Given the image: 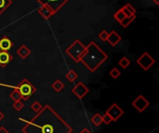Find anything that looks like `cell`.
<instances>
[{
  "instance_id": "11",
  "label": "cell",
  "mask_w": 159,
  "mask_h": 133,
  "mask_svg": "<svg viewBox=\"0 0 159 133\" xmlns=\"http://www.w3.org/2000/svg\"><path fill=\"white\" fill-rule=\"evenodd\" d=\"M13 60V56L7 52V51H3L0 50V66L1 67H6L8 63H10Z\"/></svg>"
},
{
  "instance_id": "15",
  "label": "cell",
  "mask_w": 159,
  "mask_h": 133,
  "mask_svg": "<svg viewBox=\"0 0 159 133\" xmlns=\"http://www.w3.org/2000/svg\"><path fill=\"white\" fill-rule=\"evenodd\" d=\"M17 54L22 59V60H25L30 54H31V49L27 47V46H25V45H21L18 49H17Z\"/></svg>"
},
{
  "instance_id": "27",
  "label": "cell",
  "mask_w": 159,
  "mask_h": 133,
  "mask_svg": "<svg viewBox=\"0 0 159 133\" xmlns=\"http://www.w3.org/2000/svg\"><path fill=\"white\" fill-rule=\"evenodd\" d=\"M108 34H109V33L106 31V30H102L100 33H99V37H100V39L102 40V41H103V42H105L106 40H107V37H108Z\"/></svg>"
},
{
  "instance_id": "2",
  "label": "cell",
  "mask_w": 159,
  "mask_h": 133,
  "mask_svg": "<svg viewBox=\"0 0 159 133\" xmlns=\"http://www.w3.org/2000/svg\"><path fill=\"white\" fill-rule=\"evenodd\" d=\"M108 55L100 48V46L95 42L91 41L80 57V62L91 73L96 72L102 64L107 61Z\"/></svg>"
},
{
  "instance_id": "16",
  "label": "cell",
  "mask_w": 159,
  "mask_h": 133,
  "mask_svg": "<svg viewBox=\"0 0 159 133\" xmlns=\"http://www.w3.org/2000/svg\"><path fill=\"white\" fill-rule=\"evenodd\" d=\"M64 84L61 82V80H60V79H56L52 84H51V88H52V89L55 91V92H57V93H59V92H61L63 89H64Z\"/></svg>"
},
{
  "instance_id": "31",
  "label": "cell",
  "mask_w": 159,
  "mask_h": 133,
  "mask_svg": "<svg viewBox=\"0 0 159 133\" xmlns=\"http://www.w3.org/2000/svg\"><path fill=\"white\" fill-rule=\"evenodd\" d=\"M4 118H5V115H4V113L0 110V122H1Z\"/></svg>"
},
{
  "instance_id": "32",
  "label": "cell",
  "mask_w": 159,
  "mask_h": 133,
  "mask_svg": "<svg viewBox=\"0 0 159 133\" xmlns=\"http://www.w3.org/2000/svg\"><path fill=\"white\" fill-rule=\"evenodd\" d=\"M152 1H153V2H154L156 5H157V6H158L159 5V0H152Z\"/></svg>"
},
{
  "instance_id": "7",
  "label": "cell",
  "mask_w": 159,
  "mask_h": 133,
  "mask_svg": "<svg viewBox=\"0 0 159 133\" xmlns=\"http://www.w3.org/2000/svg\"><path fill=\"white\" fill-rule=\"evenodd\" d=\"M132 106L139 112L143 113L144 112L145 109H147L150 105V103L147 101V99L143 95H139L133 102H132Z\"/></svg>"
},
{
  "instance_id": "25",
  "label": "cell",
  "mask_w": 159,
  "mask_h": 133,
  "mask_svg": "<svg viewBox=\"0 0 159 133\" xmlns=\"http://www.w3.org/2000/svg\"><path fill=\"white\" fill-rule=\"evenodd\" d=\"M42 108H43L42 104H41L39 102H37V101L34 102V103L31 104V109H32L34 112H35V113H38Z\"/></svg>"
},
{
  "instance_id": "13",
  "label": "cell",
  "mask_w": 159,
  "mask_h": 133,
  "mask_svg": "<svg viewBox=\"0 0 159 133\" xmlns=\"http://www.w3.org/2000/svg\"><path fill=\"white\" fill-rule=\"evenodd\" d=\"M12 47H13V42L7 36H3L0 39V50L8 51Z\"/></svg>"
},
{
  "instance_id": "4",
  "label": "cell",
  "mask_w": 159,
  "mask_h": 133,
  "mask_svg": "<svg viewBox=\"0 0 159 133\" xmlns=\"http://www.w3.org/2000/svg\"><path fill=\"white\" fill-rule=\"evenodd\" d=\"M85 49H86V46L79 39H75L65 49V52L75 62H80V57L82 56Z\"/></svg>"
},
{
  "instance_id": "20",
  "label": "cell",
  "mask_w": 159,
  "mask_h": 133,
  "mask_svg": "<svg viewBox=\"0 0 159 133\" xmlns=\"http://www.w3.org/2000/svg\"><path fill=\"white\" fill-rule=\"evenodd\" d=\"M118 64H119L123 69H127V68L130 65V61H129V59L128 57L124 56V57H122V58L119 60Z\"/></svg>"
},
{
  "instance_id": "12",
  "label": "cell",
  "mask_w": 159,
  "mask_h": 133,
  "mask_svg": "<svg viewBox=\"0 0 159 133\" xmlns=\"http://www.w3.org/2000/svg\"><path fill=\"white\" fill-rule=\"evenodd\" d=\"M122 37L117 34V32L116 31H112L111 33H109L108 37H107V42L112 46V47H116L120 41H121Z\"/></svg>"
},
{
  "instance_id": "8",
  "label": "cell",
  "mask_w": 159,
  "mask_h": 133,
  "mask_svg": "<svg viewBox=\"0 0 159 133\" xmlns=\"http://www.w3.org/2000/svg\"><path fill=\"white\" fill-rule=\"evenodd\" d=\"M105 113L110 116V117L112 118V121L114 122H116L125 114V112L118 106L117 103H113Z\"/></svg>"
},
{
  "instance_id": "24",
  "label": "cell",
  "mask_w": 159,
  "mask_h": 133,
  "mask_svg": "<svg viewBox=\"0 0 159 133\" xmlns=\"http://www.w3.org/2000/svg\"><path fill=\"white\" fill-rule=\"evenodd\" d=\"M109 75H110V76L112 77V78H114V79H117L119 76H120V75H121V73H120V71L117 69V68H113V69H111L110 70V72H109Z\"/></svg>"
},
{
  "instance_id": "9",
  "label": "cell",
  "mask_w": 159,
  "mask_h": 133,
  "mask_svg": "<svg viewBox=\"0 0 159 133\" xmlns=\"http://www.w3.org/2000/svg\"><path fill=\"white\" fill-rule=\"evenodd\" d=\"M70 0H43L42 4H46L48 5L55 13H57L67 2H69ZM41 4V5H42Z\"/></svg>"
},
{
  "instance_id": "21",
  "label": "cell",
  "mask_w": 159,
  "mask_h": 133,
  "mask_svg": "<svg viewBox=\"0 0 159 133\" xmlns=\"http://www.w3.org/2000/svg\"><path fill=\"white\" fill-rule=\"evenodd\" d=\"M65 77L68 81L70 82H74L77 77H78V75L74 71V70H70L66 75H65Z\"/></svg>"
},
{
  "instance_id": "19",
  "label": "cell",
  "mask_w": 159,
  "mask_h": 133,
  "mask_svg": "<svg viewBox=\"0 0 159 133\" xmlns=\"http://www.w3.org/2000/svg\"><path fill=\"white\" fill-rule=\"evenodd\" d=\"M91 122L94 126L96 127H100L102 123V116L100 114H95L92 118H91Z\"/></svg>"
},
{
  "instance_id": "29",
  "label": "cell",
  "mask_w": 159,
  "mask_h": 133,
  "mask_svg": "<svg viewBox=\"0 0 159 133\" xmlns=\"http://www.w3.org/2000/svg\"><path fill=\"white\" fill-rule=\"evenodd\" d=\"M0 133H9L5 127H0Z\"/></svg>"
},
{
  "instance_id": "18",
  "label": "cell",
  "mask_w": 159,
  "mask_h": 133,
  "mask_svg": "<svg viewBox=\"0 0 159 133\" xmlns=\"http://www.w3.org/2000/svg\"><path fill=\"white\" fill-rule=\"evenodd\" d=\"M135 19H136V15H133V16H130V17H125L124 20H122L119 23L123 28H127L131 22L134 21Z\"/></svg>"
},
{
  "instance_id": "14",
  "label": "cell",
  "mask_w": 159,
  "mask_h": 133,
  "mask_svg": "<svg viewBox=\"0 0 159 133\" xmlns=\"http://www.w3.org/2000/svg\"><path fill=\"white\" fill-rule=\"evenodd\" d=\"M120 9H121V11L124 13V15H125L126 17H130V16H133V15L136 14V9H135V7H134L131 4H129V3L124 5Z\"/></svg>"
},
{
  "instance_id": "3",
  "label": "cell",
  "mask_w": 159,
  "mask_h": 133,
  "mask_svg": "<svg viewBox=\"0 0 159 133\" xmlns=\"http://www.w3.org/2000/svg\"><path fill=\"white\" fill-rule=\"evenodd\" d=\"M0 86L9 87L11 89H17L21 96L22 101H28L29 98L36 92V88L26 78H23L18 84V86H8V85H4V84H0Z\"/></svg>"
},
{
  "instance_id": "5",
  "label": "cell",
  "mask_w": 159,
  "mask_h": 133,
  "mask_svg": "<svg viewBox=\"0 0 159 133\" xmlns=\"http://www.w3.org/2000/svg\"><path fill=\"white\" fill-rule=\"evenodd\" d=\"M137 64L144 71H148L155 63H156V60L148 53V52H144L143 53L138 59H137Z\"/></svg>"
},
{
  "instance_id": "30",
  "label": "cell",
  "mask_w": 159,
  "mask_h": 133,
  "mask_svg": "<svg viewBox=\"0 0 159 133\" xmlns=\"http://www.w3.org/2000/svg\"><path fill=\"white\" fill-rule=\"evenodd\" d=\"M79 133H91V131H90L89 129L85 128V129H83V130H82V131H81Z\"/></svg>"
},
{
  "instance_id": "10",
  "label": "cell",
  "mask_w": 159,
  "mask_h": 133,
  "mask_svg": "<svg viewBox=\"0 0 159 133\" xmlns=\"http://www.w3.org/2000/svg\"><path fill=\"white\" fill-rule=\"evenodd\" d=\"M37 12H38L39 15H40L43 19H45V20H48V19H50L53 15L56 14V13H55L48 5H46V4H42V5L40 6V7L37 9Z\"/></svg>"
},
{
  "instance_id": "28",
  "label": "cell",
  "mask_w": 159,
  "mask_h": 133,
  "mask_svg": "<svg viewBox=\"0 0 159 133\" xmlns=\"http://www.w3.org/2000/svg\"><path fill=\"white\" fill-rule=\"evenodd\" d=\"M102 123H104L105 125H109L112 121V118L110 117V116L108 114H104L103 116H102Z\"/></svg>"
},
{
  "instance_id": "17",
  "label": "cell",
  "mask_w": 159,
  "mask_h": 133,
  "mask_svg": "<svg viewBox=\"0 0 159 133\" xmlns=\"http://www.w3.org/2000/svg\"><path fill=\"white\" fill-rule=\"evenodd\" d=\"M12 5V0H0V16Z\"/></svg>"
},
{
  "instance_id": "1",
  "label": "cell",
  "mask_w": 159,
  "mask_h": 133,
  "mask_svg": "<svg viewBox=\"0 0 159 133\" xmlns=\"http://www.w3.org/2000/svg\"><path fill=\"white\" fill-rule=\"evenodd\" d=\"M25 122L22 133H72V127L48 104L36 113L30 120L19 118Z\"/></svg>"
},
{
  "instance_id": "6",
  "label": "cell",
  "mask_w": 159,
  "mask_h": 133,
  "mask_svg": "<svg viewBox=\"0 0 159 133\" xmlns=\"http://www.w3.org/2000/svg\"><path fill=\"white\" fill-rule=\"evenodd\" d=\"M71 91L77 99L82 100L89 92V89L83 82H78L75 87L72 88Z\"/></svg>"
},
{
  "instance_id": "26",
  "label": "cell",
  "mask_w": 159,
  "mask_h": 133,
  "mask_svg": "<svg viewBox=\"0 0 159 133\" xmlns=\"http://www.w3.org/2000/svg\"><path fill=\"white\" fill-rule=\"evenodd\" d=\"M23 106H24V104H23V103L21 102V100L17 101V102H14V103H13V108H14L17 112H20V111L23 108Z\"/></svg>"
},
{
  "instance_id": "22",
  "label": "cell",
  "mask_w": 159,
  "mask_h": 133,
  "mask_svg": "<svg viewBox=\"0 0 159 133\" xmlns=\"http://www.w3.org/2000/svg\"><path fill=\"white\" fill-rule=\"evenodd\" d=\"M9 97L14 102L21 100V96H20V92H19V90L17 89H13V91L9 94Z\"/></svg>"
},
{
  "instance_id": "23",
  "label": "cell",
  "mask_w": 159,
  "mask_h": 133,
  "mask_svg": "<svg viewBox=\"0 0 159 133\" xmlns=\"http://www.w3.org/2000/svg\"><path fill=\"white\" fill-rule=\"evenodd\" d=\"M113 17H114V19H115L117 22H120L122 20H124V18H125L126 16H125V15H124V13L121 11V9L119 8V9H118V10L114 14V16H113Z\"/></svg>"
}]
</instances>
